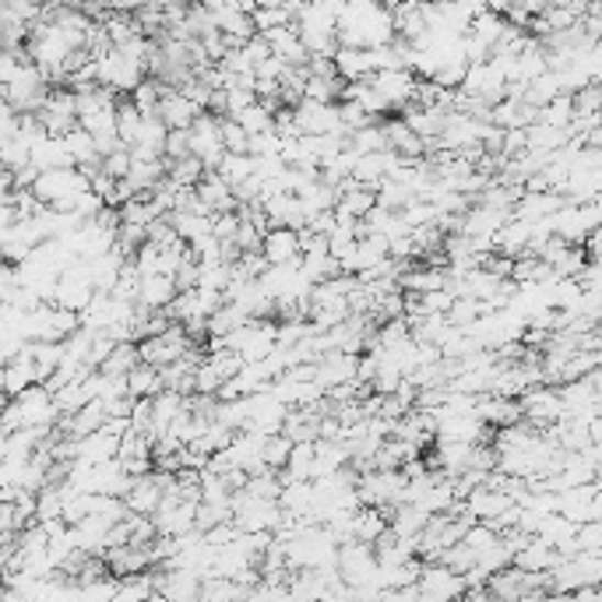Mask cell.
I'll list each match as a JSON object with an SVG mask.
<instances>
[{"label": "cell", "instance_id": "cell-1", "mask_svg": "<svg viewBox=\"0 0 602 602\" xmlns=\"http://www.w3.org/2000/svg\"><path fill=\"white\" fill-rule=\"evenodd\" d=\"M32 194H36L46 209H57V212H67V204H71L81 191H89V177L81 174L78 166H57V169H40V177L32 180L29 187Z\"/></svg>", "mask_w": 602, "mask_h": 602}, {"label": "cell", "instance_id": "cell-2", "mask_svg": "<svg viewBox=\"0 0 602 602\" xmlns=\"http://www.w3.org/2000/svg\"><path fill=\"white\" fill-rule=\"evenodd\" d=\"M519 405H522V420L532 423L536 430L557 423L564 416V402L554 384H532L519 394Z\"/></svg>", "mask_w": 602, "mask_h": 602}, {"label": "cell", "instance_id": "cell-3", "mask_svg": "<svg viewBox=\"0 0 602 602\" xmlns=\"http://www.w3.org/2000/svg\"><path fill=\"white\" fill-rule=\"evenodd\" d=\"M187 137H191V156H198L204 163V169H215L222 159V134H219V116L201 110L194 116V124L187 127Z\"/></svg>", "mask_w": 602, "mask_h": 602}, {"label": "cell", "instance_id": "cell-4", "mask_svg": "<svg viewBox=\"0 0 602 602\" xmlns=\"http://www.w3.org/2000/svg\"><path fill=\"white\" fill-rule=\"evenodd\" d=\"M416 584H420L423 599H455V595H461V589H466V578H461L458 571H452V567L430 560V564L420 567Z\"/></svg>", "mask_w": 602, "mask_h": 602}, {"label": "cell", "instance_id": "cell-5", "mask_svg": "<svg viewBox=\"0 0 602 602\" xmlns=\"http://www.w3.org/2000/svg\"><path fill=\"white\" fill-rule=\"evenodd\" d=\"M292 124H297L300 134L342 131L335 102H314V99H300L297 107H292ZM346 134H349V131H346Z\"/></svg>", "mask_w": 602, "mask_h": 602}, {"label": "cell", "instance_id": "cell-6", "mask_svg": "<svg viewBox=\"0 0 602 602\" xmlns=\"http://www.w3.org/2000/svg\"><path fill=\"white\" fill-rule=\"evenodd\" d=\"M367 81L391 102V110H402L405 102H412V92H416V75H412L409 67H388V71H374Z\"/></svg>", "mask_w": 602, "mask_h": 602}, {"label": "cell", "instance_id": "cell-7", "mask_svg": "<svg viewBox=\"0 0 602 602\" xmlns=\"http://www.w3.org/2000/svg\"><path fill=\"white\" fill-rule=\"evenodd\" d=\"M198 113H201V107L194 99H187L180 89H169V85H163V96L156 102V116L163 120L166 127H191Z\"/></svg>", "mask_w": 602, "mask_h": 602}, {"label": "cell", "instance_id": "cell-8", "mask_svg": "<svg viewBox=\"0 0 602 602\" xmlns=\"http://www.w3.org/2000/svg\"><path fill=\"white\" fill-rule=\"evenodd\" d=\"M261 254H265V261H268V265L300 261L297 230H289V226H268V233L261 236Z\"/></svg>", "mask_w": 602, "mask_h": 602}, {"label": "cell", "instance_id": "cell-9", "mask_svg": "<svg viewBox=\"0 0 602 602\" xmlns=\"http://www.w3.org/2000/svg\"><path fill=\"white\" fill-rule=\"evenodd\" d=\"M177 297V282L174 275H163V271H152V275H142L137 279V297L134 303L148 306V311H163V306Z\"/></svg>", "mask_w": 602, "mask_h": 602}, {"label": "cell", "instance_id": "cell-10", "mask_svg": "<svg viewBox=\"0 0 602 602\" xmlns=\"http://www.w3.org/2000/svg\"><path fill=\"white\" fill-rule=\"evenodd\" d=\"M124 501V508L131 511V514H152L159 508V501H163V487H159V479H156V472H145V476H137L134 483H131V490L120 497Z\"/></svg>", "mask_w": 602, "mask_h": 602}, {"label": "cell", "instance_id": "cell-11", "mask_svg": "<svg viewBox=\"0 0 602 602\" xmlns=\"http://www.w3.org/2000/svg\"><path fill=\"white\" fill-rule=\"evenodd\" d=\"M194 191H198V198L204 201V209H209L212 215L215 212H230V209H236V198H233V187L222 180L215 169H204L201 174V180L194 183Z\"/></svg>", "mask_w": 602, "mask_h": 602}, {"label": "cell", "instance_id": "cell-12", "mask_svg": "<svg viewBox=\"0 0 602 602\" xmlns=\"http://www.w3.org/2000/svg\"><path fill=\"white\" fill-rule=\"evenodd\" d=\"M335 71L342 81H359L374 75V54L370 46H338L335 49Z\"/></svg>", "mask_w": 602, "mask_h": 602}, {"label": "cell", "instance_id": "cell-13", "mask_svg": "<svg viewBox=\"0 0 602 602\" xmlns=\"http://www.w3.org/2000/svg\"><path fill=\"white\" fill-rule=\"evenodd\" d=\"M60 145H64L67 156H71L75 166H99L96 142H92V134L85 131L81 124H75L71 131H64V134H60Z\"/></svg>", "mask_w": 602, "mask_h": 602}, {"label": "cell", "instance_id": "cell-14", "mask_svg": "<svg viewBox=\"0 0 602 602\" xmlns=\"http://www.w3.org/2000/svg\"><path fill=\"white\" fill-rule=\"evenodd\" d=\"M163 391V374L159 367L145 364V359H137V364L127 370V394L131 399H152V394Z\"/></svg>", "mask_w": 602, "mask_h": 602}, {"label": "cell", "instance_id": "cell-15", "mask_svg": "<svg viewBox=\"0 0 602 602\" xmlns=\"http://www.w3.org/2000/svg\"><path fill=\"white\" fill-rule=\"evenodd\" d=\"M215 174L230 187H236L239 180H247V177L257 174V156H250V152H222Z\"/></svg>", "mask_w": 602, "mask_h": 602}, {"label": "cell", "instance_id": "cell-16", "mask_svg": "<svg viewBox=\"0 0 602 602\" xmlns=\"http://www.w3.org/2000/svg\"><path fill=\"white\" fill-rule=\"evenodd\" d=\"M166 177V159H131V169H127V183L134 191H152L159 180Z\"/></svg>", "mask_w": 602, "mask_h": 602}, {"label": "cell", "instance_id": "cell-17", "mask_svg": "<svg viewBox=\"0 0 602 602\" xmlns=\"http://www.w3.org/2000/svg\"><path fill=\"white\" fill-rule=\"evenodd\" d=\"M233 120L239 127H244L247 134H265V131H271L275 127V113L265 107L261 99H254L250 107H244L239 113H233Z\"/></svg>", "mask_w": 602, "mask_h": 602}, {"label": "cell", "instance_id": "cell-18", "mask_svg": "<svg viewBox=\"0 0 602 602\" xmlns=\"http://www.w3.org/2000/svg\"><path fill=\"white\" fill-rule=\"evenodd\" d=\"M137 359H142V356H137V346H134V342H116V346L110 349V356L99 364V370H102V374H120V377H127V370L137 364Z\"/></svg>", "mask_w": 602, "mask_h": 602}, {"label": "cell", "instance_id": "cell-19", "mask_svg": "<svg viewBox=\"0 0 602 602\" xmlns=\"http://www.w3.org/2000/svg\"><path fill=\"white\" fill-rule=\"evenodd\" d=\"M342 92V78H324V75H306L303 78V99H314V102H335Z\"/></svg>", "mask_w": 602, "mask_h": 602}, {"label": "cell", "instance_id": "cell-20", "mask_svg": "<svg viewBox=\"0 0 602 602\" xmlns=\"http://www.w3.org/2000/svg\"><path fill=\"white\" fill-rule=\"evenodd\" d=\"M289 452H292V441H289L286 434H268L265 444H261V461H265L268 469L279 472V469L286 466Z\"/></svg>", "mask_w": 602, "mask_h": 602}, {"label": "cell", "instance_id": "cell-21", "mask_svg": "<svg viewBox=\"0 0 602 602\" xmlns=\"http://www.w3.org/2000/svg\"><path fill=\"white\" fill-rule=\"evenodd\" d=\"M219 134H222V148L226 152H247V131L236 124L233 116H219Z\"/></svg>", "mask_w": 602, "mask_h": 602}, {"label": "cell", "instance_id": "cell-22", "mask_svg": "<svg viewBox=\"0 0 602 602\" xmlns=\"http://www.w3.org/2000/svg\"><path fill=\"white\" fill-rule=\"evenodd\" d=\"M99 169H102L107 177H113V180L127 177V169H131V152H127V145H120V148L107 152V156L99 159Z\"/></svg>", "mask_w": 602, "mask_h": 602}, {"label": "cell", "instance_id": "cell-23", "mask_svg": "<svg viewBox=\"0 0 602 602\" xmlns=\"http://www.w3.org/2000/svg\"><path fill=\"white\" fill-rule=\"evenodd\" d=\"M377 4H384V8H394V4H399V0H377Z\"/></svg>", "mask_w": 602, "mask_h": 602}]
</instances>
